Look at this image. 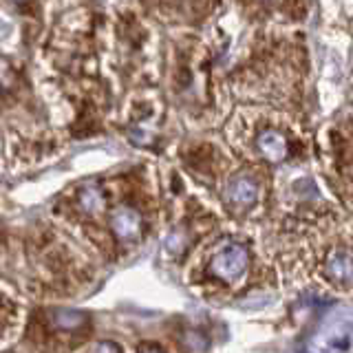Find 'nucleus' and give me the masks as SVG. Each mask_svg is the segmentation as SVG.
Segmentation results:
<instances>
[{"label":"nucleus","instance_id":"1","mask_svg":"<svg viewBox=\"0 0 353 353\" xmlns=\"http://www.w3.org/2000/svg\"><path fill=\"white\" fill-rule=\"evenodd\" d=\"M248 268V252L239 243H228V245L221 248L214 256L212 263H210V270L221 281H236L243 276Z\"/></svg>","mask_w":353,"mask_h":353},{"label":"nucleus","instance_id":"2","mask_svg":"<svg viewBox=\"0 0 353 353\" xmlns=\"http://www.w3.org/2000/svg\"><path fill=\"white\" fill-rule=\"evenodd\" d=\"M110 228L121 241H135L141 234V214L130 205H119L110 214Z\"/></svg>","mask_w":353,"mask_h":353},{"label":"nucleus","instance_id":"3","mask_svg":"<svg viewBox=\"0 0 353 353\" xmlns=\"http://www.w3.org/2000/svg\"><path fill=\"white\" fill-rule=\"evenodd\" d=\"M325 274L340 285L353 283V256L347 250H334L325 261Z\"/></svg>","mask_w":353,"mask_h":353},{"label":"nucleus","instance_id":"4","mask_svg":"<svg viewBox=\"0 0 353 353\" xmlns=\"http://www.w3.org/2000/svg\"><path fill=\"white\" fill-rule=\"evenodd\" d=\"M256 146H259V152L263 154L265 159L272 161V163H279L287 157V152H290V146H287V139L283 132L279 130H265L259 135L256 139Z\"/></svg>","mask_w":353,"mask_h":353},{"label":"nucleus","instance_id":"5","mask_svg":"<svg viewBox=\"0 0 353 353\" xmlns=\"http://www.w3.org/2000/svg\"><path fill=\"white\" fill-rule=\"evenodd\" d=\"M225 199L236 208H248L259 199V185L250 176H236L228 183Z\"/></svg>","mask_w":353,"mask_h":353},{"label":"nucleus","instance_id":"6","mask_svg":"<svg viewBox=\"0 0 353 353\" xmlns=\"http://www.w3.org/2000/svg\"><path fill=\"white\" fill-rule=\"evenodd\" d=\"M80 205L86 210V212H97V210L104 205V196L99 192V188H95V185L84 188L80 192Z\"/></svg>","mask_w":353,"mask_h":353},{"label":"nucleus","instance_id":"7","mask_svg":"<svg viewBox=\"0 0 353 353\" xmlns=\"http://www.w3.org/2000/svg\"><path fill=\"white\" fill-rule=\"evenodd\" d=\"M86 323V316L82 312H58L55 314V325L60 329H77Z\"/></svg>","mask_w":353,"mask_h":353},{"label":"nucleus","instance_id":"8","mask_svg":"<svg viewBox=\"0 0 353 353\" xmlns=\"http://www.w3.org/2000/svg\"><path fill=\"white\" fill-rule=\"evenodd\" d=\"M91 353H121L117 345H113V342H99V345L93 347Z\"/></svg>","mask_w":353,"mask_h":353},{"label":"nucleus","instance_id":"9","mask_svg":"<svg viewBox=\"0 0 353 353\" xmlns=\"http://www.w3.org/2000/svg\"><path fill=\"white\" fill-rule=\"evenodd\" d=\"M139 353H161L159 349H152V347H146V349H141Z\"/></svg>","mask_w":353,"mask_h":353}]
</instances>
